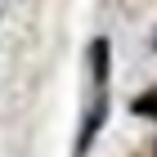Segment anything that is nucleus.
<instances>
[{"label":"nucleus","instance_id":"f257e3e1","mask_svg":"<svg viewBox=\"0 0 157 157\" xmlns=\"http://www.w3.org/2000/svg\"><path fill=\"white\" fill-rule=\"evenodd\" d=\"M103 72H108V40H94V76L103 81Z\"/></svg>","mask_w":157,"mask_h":157}]
</instances>
